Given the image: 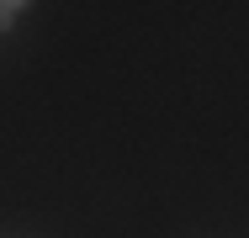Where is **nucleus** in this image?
Here are the masks:
<instances>
[{
    "instance_id": "f257e3e1",
    "label": "nucleus",
    "mask_w": 249,
    "mask_h": 238,
    "mask_svg": "<svg viewBox=\"0 0 249 238\" xmlns=\"http://www.w3.org/2000/svg\"><path fill=\"white\" fill-rule=\"evenodd\" d=\"M16 11H21L16 0H0V27H11V21H16Z\"/></svg>"
}]
</instances>
